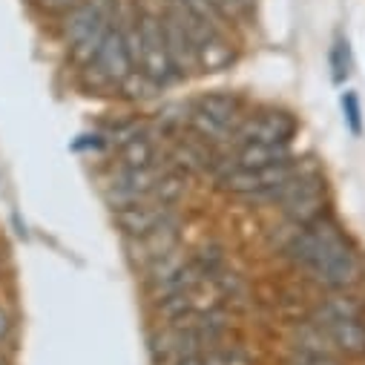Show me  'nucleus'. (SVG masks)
Here are the masks:
<instances>
[{"mask_svg": "<svg viewBox=\"0 0 365 365\" xmlns=\"http://www.w3.org/2000/svg\"><path fill=\"white\" fill-rule=\"evenodd\" d=\"M279 253L322 291H362L365 285V253L334 213L294 227Z\"/></svg>", "mask_w": 365, "mask_h": 365, "instance_id": "obj_1", "label": "nucleus"}, {"mask_svg": "<svg viewBox=\"0 0 365 365\" xmlns=\"http://www.w3.org/2000/svg\"><path fill=\"white\" fill-rule=\"evenodd\" d=\"M161 6L190 35L199 75L222 72L236 61L233 29L210 6V0H161Z\"/></svg>", "mask_w": 365, "mask_h": 365, "instance_id": "obj_2", "label": "nucleus"}, {"mask_svg": "<svg viewBox=\"0 0 365 365\" xmlns=\"http://www.w3.org/2000/svg\"><path fill=\"white\" fill-rule=\"evenodd\" d=\"M115 12L118 0H81L55 21V38L66 49V58L75 63V69L86 63V58L107 38L115 24Z\"/></svg>", "mask_w": 365, "mask_h": 365, "instance_id": "obj_3", "label": "nucleus"}, {"mask_svg": "<svg viewBox=\"0 0 365 365\" xmlns=\"http://www.w3.org/2000/svg\"><path fill=\"white\" fill-rule=\"evenodd\" d=\"M135 72H138V66H135V58L124 41V32L118 26V12H115V24L107 32V38L86 58V63L78 66V83L89 96H118V89Z\"/></svg>", "mask_w": 365, "mask_h": 365, "instance_id": "obj_4", "label": "nucleus"}, {"mask_svg": "<svg viewBox=\"0 0 365 365\" xmlns=\"http://www.w3.org/2000/svg\"><path fill=\"white\" fill-rule=\"evenodd\" d=\"M259 202L277 207L285 219V225L294 227H305L317 219H322L325 213H331V190H328V178L322 173V167H314L285 185L267 190Z\"/></svg>", "mask_w": 365, "mask_h": 365, "instance_id": "obj_5", "label": "nucleus"}, {"mask_svg": "<svg viewBox=\"0 0 365 365\" xmlns=\"http://www.w3.org/2000/svg\"><path fill=\"white\" fill-rule=\"evenodd\" d=\"M138 72L158 89L181 83L164 41L161 12L138 4Z\"/></svg>", "mask_w": 365, "mask_h": 365, "instance_id": "obj_6", "label": "nucleus"}, {"mask_svg": "<svg viewBox=\"0 0 365 365\" xmlns=\"http://www.w3.org/2000/svg\"><path fill=\"white\" fill-rule=\"evenodd\" d=\"M167 170H170L167 155H164V161L150 164V167H115L113 164V170L101 178V196H104L107 207L121 210V207L150 199Z\"/></svg>", "mask_w": 365, "mask_h": 365, "instance_id": "obj_7", "label": "nucleus"}, {"mask_svg": "<svg viewBox=\"0 0 365 365\" xmlns=\"http://www.w3.org/2000/svg\"><path fill=\"white\" fill-rule=\"evenodd\" d=\"M299 133V121L294 113L282 107H256L247 110L242 124L236 127L233 144L253 141V144H294Z\"/></svg>", "mask_w": 365, "mask_h": 365, "instance_id": "obj_8", "label": "nucleus"}, {"mask_svg": "<svg viewBox=\"0 0 365 365\" xmlns=\"http://www.w3.org/2000/svg\"><path fill=\"white\" fill-rule=\"evenodd\" d=\"M113 222H115V227H118V233L124 239H144V236H150L155 230L181 225V210L175 205H164V202L150 196V199H144L138 205L113 210Z\"/></svg>", "mask_w": 365, "mask_h": 365, "instance_id": "obj_9", "label": "nucleus"}, {"mask_svg": "<svg viewBox=\"0 0 365 365\" xmlns=\"http://www.w3.org/2000/svg\"><path fill=\"white\" fill-rule=\"evenodd\" d=\"M124 247H127V256L130 262L141 270L158 259H164L167 253L185 247V239H181V225H173V227H164V230H155L144 239H124Z\"/></svg>", "mask_w": 365, "mask_h": 365, "instance_id": "obj_10", "label": "nucleus"}, {"mask_svg": "<svg viewBox=\"0 0 365 365\" xmlns=\"http://www.w3.org/2000/svg\"><path fill=\"white\" fill-rule=\"evenodd\" d=\"M161 12V26H164V41H167V52H170V61L178 72L181 81H187L193 75H199V63H196V52H193V43H190V35L181 26L164 6H158Z\"/></svg>", "mask_w": 365, "mask_h": 365, "instance_id": "obj_11", "label": "nucleus"}, {"mask_svg": "<svg viewBox=\"0 0 365 365\" xmlns=\"http://www.w3.org/2000/svg\"><path fill=\"white\" fill-rule=\"evenodd\" d=\"M308 319L314 322H336V319H365V297L362 291H325Z\"/></svg>", "mask_w": 365, "mask_h": 365, "instance_id": "obj_12", "label": "nucleus"}, {"mask_svg": "<svg viewBox=\"0 0 365 365\" xmlns=\"http://www.w3.org/2000/svg\"><path fill=\"white\" fill-rule=\"evenodd\" d=\"M196 110H202L205 115H210L213 121L225 124L227 130L236 133V127L242 124V118L247 115V101L239 93H227V89H213V93L199 96L196 101H190Z\"/></svg>", "mask_w": 365, "mask_h": 365, "instance_id": "obj_13", "label": "nucleus"}, {"mask_svg": "<svg viewBox=\"0 0 365 365\" xmlns=\"http://www.w3.org/2000/svg\"><path fill=\"white\" fill-rule=\"evenodd\" d=\"M317 325L328 334L331 345L345 362L365 359V319H336V322H317Z\"/></svg>", "mask_w": 365, "mask_h": 365, "instance_id": "obj_14", "label": "nucleus"}, {"mask_svg": "<svg viewBox=\"0 0 365 365\" xmlns=\"http://www.w3.org/2000/svg\"><path fill=\"white\" fill-rule=\"evenodd\" d=\"M294 150L291 144H253V141H242V144H233L230 150V158L236 167H245V170H264V167H273L285 158H291Z\"/></svg>", "mask_w": 365, "mask_h": 365, "instance_id": "obj_15", "label": "nucleus"}, {"mask_svg": "<svg viewBox=\"0 0 365 365\" xmlns=\"http://www.w3.org/2000/svg\"><path fill=\"white\" fill-rule=\"evenodd\" d=\"M158 161H164V147H158V135L153 133V127L150 133L115 150V167H150Z\"/></svg>", "mask_w": 365, "mask_h": 365, "instance_id": "obj_16", "label": "nucleus"}, {"mask_svg": "<svg viewBox=\"0 0 365 365\" xmlns=\"http://www.w3.org/2000/svg\"><path fill=\"white\" fill-rule=\"evenodd\" d=\"M328 66H331V81L334 83H345L351 78L354 69V55H351V43L342 32H336L331 49H328Z\"/></svg>", "mask_w": 365, "mask_h": 365, "instance_id": "obj_17", "label": "nucleus"}, {"mask_svg": "<svg viewBox=\"0 0 365 365\" xmlns=\"http://www.w3.org/2000/svg\"><path fill=\"white\" fill-rule=\"evenodd\" d=\"M339 107H342V118H345V127L351 130L354 138H359L365 133V121H362V104H359V96L354 89H345L339 96Z\"/></svg>", "mask_w": 365, "mask_h": 365, "instance_id": "obj_18", "label": "nucleus"}, {"mask_svg": "<svg viewBox=\"0 0 365 365\" xmlns=\"http://www.w3.org/2000/svg\"><path fill=\"white\" fill-rule=\"evenodd\" d=\"M288 365H348L342 356L334 354H319V351H302V348H291L288 354Z\"/></svg>", "mask_w": 365, "mask_h": 365, "instance_id": "obj_19", "label": "nucleus"}, {"mask_svg": "<svg viewBox=\"0 0 365 365\" xmlns=\"http://www.w3.org/2000/svg\"><path fill=\"white\" fill-rule=\"evenodd\" d=\"M78 4H81V0H32V9L41 18H46V21H58L61 15H66Z\"/></svg>", "mask_w": 365, "mask_h": 365, "instance_id": "obj_20", "label": "nucleus"}, {"mask_svg": "<svg viewBox=\"0 0 365 365\" xmlns=\"http://www.w3.org/2000/svg\"><path fill=\"white\" fill-rule=\"evenodd\" d=\"M15 336V314L0 302V351H4Z\"/></svg>", "mask_w": 365, "mask_h": 365, "instance_id": "obj_21", "label": "nucleus"}, {"mask_svg": "<svg viewBox=\"0 0 365 365\" xmlns=\"http://www.w3.org/2000/svg\"><path fill=\"white\" fill-rule=\"evenodd\" d=\"M72 150H107V135L98 130V133H86V135H78V141L72 144Z\"/></svg>", "mask_w": 365, "mask_h": 365, "instance_id": "obj_22", "label": "nucleus"}, {"mask_svg": "<svg viewBox=\"0 0 365 365\" xmlns=\"http://www.w3.org/2000/svg\"><path fill=\"white\" fill-rule=\"evenodd\" d=\"M239 4H242V6H245L250 15H253V9H256V0H239Z\"/></svg>", "mask_w": 365, "mask_h": 365, "instance_id": "obj_23", "label": "nucleus"}, {"mask_svg": "<svg viewBox=\"0 0 365 365\" xmlns=\"http://www.w3.org/2000/svg\"><path fill=\"white\" fill-rule=\"evenodd\" d=\"M0 365H9V359H6L4 354H0Z\"/></svg>", "mask_w": 365, "mask_h": 365, "instance_id": "obj_24", "label": "nucleus"}]
</instances>
